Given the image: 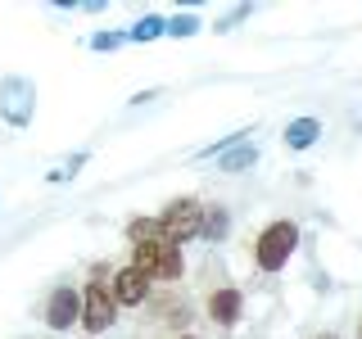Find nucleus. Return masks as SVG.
<instances>
[{"instance_id": "nucleus-1", "label": "nucleus", "mask_w": 362, "mask_h": 339, "mask_svg": "<svg viewBox=\"0 0 362 339\" xmlns=\"http://www.w3.org/2000/svg\"><path fill=\"white\" fill-rule=\"evenodd\" d=\"M132 267L145 280H177L181 276V244L173 240H150V244H132Z\"/></svg>"}, {"instance_id": "nucleus-2", "label": "nucleus", "mask_w": 362, "mask_h": 339, "mask_svg": "<svg viewBox=\"0 0 362 339\" xmlns=\"http://www.w3.org/2000/svg\"><path fill=\"white\" fill-rule=\"evenodd\" d=\"M294 244H299V226L294 222H272L267 231L258 235V244H254V263L263 271H281L290 263Z\"/></svg>"}, {"instance_id": "nucleus-3", "label": "nucleus", "mask_w": 362, "mask_h": 339, "mask_svg": "<svg viewBox=\"0 0 362 339\" xmlns=\"http://www.w3.org/2000/svg\"><path fill=\"white\" fill-rule=\"evenodd\" d=\"M37 113V86L28 77H0V118L9 127H28Z\"/></svg>"}, {"instance_id": "nucleus-4", "label": "nucleus", "mask_w": 362, "mask_h": 339, "mask_svg": "<svg viewBox=\"0 0 362 339\" xmlns=\"http://www.w3.org/2000/svg\"><path fill=\"white\" fill-rule=\"evenodd\" d=\"M158 222H163V235L173 244H186V240H195V235L204 231V208H199V199L186 195V199H173V203H168V213Z\"/></svg>"}, {"instance_id": "nucleus-5", "label": "nucleus", "mask_w": 362, "mask_h": 339, "mask_svg": "<svg viewBox=\"0 0 362 339\" xmlns=\"http://www.w3.org/2000/svg\"><path fill=\"white\" fill-rule=\"evenodd\" d=\"M113 308H118L113 285H105V280H90V285H86V299H82V326H86L90 335L109 331V326H113Z\"/></svg>"}, {"instance_id": "nucleus-6", "label": "nucleus", "mask_w": 362, "mask_h": 339, "mask_svg": "<svg viewBox=\"0 0 362 339\" xmlns=\"http://www.w3.org/2000/svg\"><path fill=\"white\" fill-rule=\"evenodd\" d=\"M82 316V294L73 285H59L50 294V303H45V321H50V331H68V326Z\"/></svg>"}, {"instance_id": "nucleus-7", "label": "nucleus", "mask_w": 362, "mask_h": 339, "mask_svg": "<svg viewBox=\"0 0 362 339\" xmlns=\"http://www.w3.org/2000/svg\"><path fill=\"white\" fill-rule=\"evenodd\" d=\"M145 294H150V280H145L136 267H122L118 276H113V299H118V303L136 308V303H145Z\"/></svg>"}, {"instance_id": "nucleus-8", "label": "nucleus", "mask_w": 362, "mask_h": 339, "mask_svg": "<svg viewBox=\"0 0 362 339\" xmlns=\"http://www.w3.org/2000/svg\"><path fill=\"white\" fill-rule=\"evenodd\" d=\"M240 308H245L240 290H213V294H209V316H213L218 326H235Z\"/></svg>"}, {"instance_id": "nucleus-9", "label": "nucleus", "mask_w": 362, "mask_h": 339, "mask_svg": "<svg viewBox=\"0 0 362 339\" xmlns=\"http://www.w3.org/2000/svg\"><path fill=\"white\" fill-rule=\"evenodd\" d=\"M317 136H322V122H317V118H294L286 127V145H290V150H308Z\"/></svg>"}, {"instance_id": "nucleus-10", "label": "nucleus", "mask_w": 362, "mask_h": 339, "mask_svg": "<svg viewBox=\"0 0 362 339\" xmlns=\"http://www.w3.org/2000/svg\"><path fill=\"white\" fill-rule=\"evenodd\" d=\"M258 163V145H235V150H226L218 158V172H245V167H254Z\"/></svg>"}, {"instance_id": "nucleus-11", "label": "nucleus", "mask_w": 362, "mask_h": 339, "mask_svg": "<svg viewBox=\"0 0 362 339\" xmlns=\"http://www.w3.org/2000/svg\"><path fill=\"white\" fill-rule=\"evenodd\" d=\"M127 240L132 244H150V240H168V235H163V222L136 218V222H127Z\"/></svg>"}, {"instance_id": "nucleus-12", "label": "nucleus", "mask_w": 362, "mask_h": 339, "mask_svg": "<svg viewBox=\"0 0 362 339\" xmlns=\"http://www.w3.org/2000/svg\"><path fill=\"white\" fill-rule=\"evenodd\" d=\"M226 226H231L226 208H204V231H199V235H209V240H222V235H226Z\"/></svg>"}, {"instance_id": "nucleus-13", "label": "nucleus", "mask_w": 362, "mask_h": 339, "mask_svg": "<svg viewBox=\"0 0 362 339\" xmlns=\"http://www.w3.org/2000/svg\"><path fill=\"white\" fill-rule=\"evenodd\" d=\"M158 32H168V28H163V18L145 14V18H141V23H136V28H132V37H136V41H154Z\"/></svg>"}, {"instance_id": "nucleus-14", "label": "nucleus", "mask_w": 362, "mask_h": 339, "mask_svg": "<svg viewBox=\"0 0 362 339\" xmlns=\"http://www.w3.org/2000/svg\"><path fill=\"white\" fill-rule=\"evenodd\" d=\"M168 32H173V37H195L199 23H195V14H177L173 23H168Z\"/></svg>"}, {"instance_id": "nucleus-15", "label": "nucleus", "mask_w": 362, "mask_h": 339, "mask_svg": "<svg viewBox=\"0 0 362 339\" xmlns=\"http://www.w3.org/2000/svg\"><path fill=\"white\" fill-rule=\"evenodd\" d=\"M82 163H86V154H73L68 163H59V167L50 172V181H68V177H77V167H82Z\"/></svg>"}, {"instance_id": "nucleus-16", "label": "nucleus", "mask_w": 362, "mask_h": 339, "mask_svg": "<svg viewBox=\"0 0 362 339\" xmlns=\"http://www.w3.org/2000/svg\"><path fill=\"white\" fill-rule=\"evenodd\" d=\"M118 45H122L118 32H95V37H90V50H118Z\"/></svg>"}, {"instance_id": "nucleus-17", "label": "nucleus", "mask_w": 362, "mask_h": 339, "mask_svg": "<svg viewBox=\"0 0 362 339\" xmlns=\"http://www.w3.org/2000/svg\"><path fill=\"white\" fill-rule=\"evenodd\" d=\"M249 14H254V9H249V5H235V9H231V14H226V18L218 23V32H231V28H235V23H240V18H249Z\"/></svg>"}, {"instance_id": "nucleus-18", "label": "nucleus", "mask_w": 362, "mask_h": 339, "mask_svg": "<svg viewBox=\"0 0 362 339\" xmlns=\"http://www.w3.org/2000/svg\"><path fill=\"white\" fill-rule=\"evenodd\" d=\"M317 339H339V335H335V331H326V335H317Z\"/></svg>"}, {"instance_id": "nucleus-19", "label": "nucleus", "mask_w": 362, "mask_h": 339, "mask_svg": "<svg viewBox=\"0 0 362 339\" xmlns=\"http://www.w3.org/2000/svg\"><path fill=\"white\" fill-rule=\"evenodd\" d=\"M358 339H362V326H358Z\"/></svg>"}, {"instance_id": "nucleus-20", "label": "nucleus", "mask_w": 362, "mask_h": 339, "mask_svg": "<svg viewBox=\"0 0 362 339\" xmlns=\"http://www.w3.org/2000/svg\"><path fill=\"white\" fill-rule=\"evenodd\" d=\"M186 339H190V335H186Z\"/></svg>"}]
</instances>
